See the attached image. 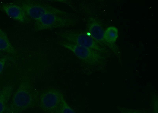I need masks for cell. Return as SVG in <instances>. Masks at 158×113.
<instances>
[{"label": "cell", "mask_w": 158, "mask_h": 113, "mask_svg": "<svg viewBox=\"0 0 158 113\" xmlns=\"http://www.w3.org/2000/svg\"><path fill=\"white\" fill-rule=\"evenodd\" d=\"M12 97L6 113H22L33 107L38 99L29 80L27 79L21 81Z\"/></svg>", "instance_id": "cell-1"}, {"label": "cell", "mask_w": 158, "mask_h": 113, "mask_svg": "<svg viewBox=\"0 0 158 113\" xmlns=\"http://www.w3.org/2000/svg\"><path fill=\"white\" fill-rule=\"evenodd\" d=\"M14 2L22 7L28 17L35 21L49 14L73 17V15L70 13L62 10L48 3L41 1L25 0L16 1Z\"/></svg>", "instance_id": "cell-2"}, {"label": "cell", "mask_w": 158, "mask_h": 113, "mask_svg": "<svg viewBox=\"0 0 158 113\" xmlns=\"http://www.w3.org/2000/svg\"><path fill=\"white\" fill-rule=\"evenodd\" d=\"M59 44L70 51L78 59L91 67H102L105 66L106 59L104 54L89 48L62 41Z\"/></svg>", "instance_id": "cell-3"}, {"label": "cell", "mask_w": 158, "mask_h": 113, "mask_svg": "<svg viewBox=\"0 0 158 113\" xmlns=\"http://www.w3.org/2000/svg\"><path fill=\"white\" fill-rule=\"evenodd\" d=\"M77 22V20L74 17L49 14L35 21V29L39 31L69 28L74 26Z\"/></svg>", "instance_id": "cell-4"}, {"label": "cell", "mask_w": 158, "mask_h": 113, "mask_svg": "<svg viewBox=\"0 0 158 113\" xmlns=\"http://www.w3.org/2000/svg\"><path fill=\"white\" fill-rule=\"evenodd\" d=\"M59 36L65 41L89 48L102 54L108 53L106 48L97 43L88 33L76 30H66L59 32Z\"/></svg>", "instance_id": "cell-5"}, {"label": "cell", "mask_w": 158, "mask_h": 113, "mask_svg": "<svg viewBox=\"0 0 158 113\" xmlns=\"http://www.w3.org/2000/svg\"><path fill=\"white\" fill-rule=\"evenodd\" d=\"M64 98L61 92L57 89H48L42 92L38 97V105L45 112L56 113Z\"/></svg>", "instance_id": "cell-6"}, {"label": "cell", "mask_w": 158, "mask_h": 113, "mask_svg": "<svg viewBox=\"0 0 158 113\" xmlns=\"http://www.w3.org/2000/svg\"><path fill=\"white\" fill-rule=\"evenodd\" d=\"M87 33L97 43L102 47H107L111 49L121 62V53L119 48L113 47L105 42L104 37V30L103 27L98 18L94 16L89 17L87 20Z\"/></svg>", "instance_id": "cell-7"}, {"label": "cell", "mask_w": 158, "mask_h": 113, "mask_svg": "<svg viewBox=\"0 0 158 113\" xmlns=\"http://www.w3.org/2000/svg\"><path fill=\"white\" fill-rule=\"evenodd\" d=\"M0 10L11 19L17 22L23 24H27L31 22V20L22 7L14 2H0Z\"/></svg>", "instance_id": "cell-8"}, {"label": "cell", "mask_w": 158, "mask_h": 113, "mask_svg": "<svg viewBox=\"0 0 158 113\" xmlns=\"http://www.w3.org/2000/svg\"><path fill=\"white\" fill-rule=\"evenodd\" d=\"M13 89V84L8 83L0 90V113H3L6 111Z\"/></svg>", "instance_id": "cell-9"}, {"label": "cell", "mask_w": 158, "mask_h": 113, "mask_svg": "<svg viewBox=\"0 0 158 113\" xmlns=\"http://www.w3.org/2000/svg\"><path fill=\"white\" fill-rule=\"evenodd\" d=\"M118 37V29L116 27L114 26L109 27L104 31V40L107 43L113 47H118L115 44Z\"/></svg>", "instance_id": "cell-10"}, {"label": "cell", "mask_w": 158, "mask_h": 113, "mask_svg": "<svg viewBox=\"0 0 158 113\" xmlns=\"http://www.w3.org/2000/svg\"><path fill=\"white\" fill-rule=\"evenodd\" d=\"M0 51L5 52L10 54L15 53V49L5 32L0 35Z\"/></svg>", "instance_id": "cell-11"}, {"label": "cell", "mask_w": 158, "mask_h": 113, "mask_svg": "<svg viewBox=\"0 0 158 113\" xmlns=\"http://www.w3.org/2000/svg\"><path fill=\"white\" fill-rule=\"evenodd\" d=\"M115 108L120 113H149L146 108H132L122 105H116Z\"/></svg>", "instance_id": "cell-12"}, {"label": "cell", "mask_w": 158, "mask_h": 113, "mask_svg": "<svg viewBox=\"0 0 158 113\" xmlns=\"http://www.w3.org/2000/svg\"><path fill=\"white\" fill-rule=\"evenodd\" d=\"M149 113H158V98L157 94L151 93L150 97Z\"/></svg>", "instance_id": "cell-13"}, {"label": "cell", "mask_w": 158, "mask_h": 113, "mask_svg": "<svg viewBox=\"0 0 158 113\" xmlns=\"http://www.w3.org/2000/svg\"><path fill=\"white\" fill-rule=\"evenodd\" d=\"M56 113H77L70 106L64 98L62 100L60 107Z\"/></svg>", "instance_id": "cell-14"}, {"label": "cell", "mask_w": 158, "mask_h": 113, "mask_svg": "<svg viewBox=\"0 0 158 113\" xmlns=\"http://www.w3.org/2000/svg\"><path fill=\"white\" fill-rule=\"evenodd\" d=\"M8 59L7 56H4L0 58V75L2 73Z\"/></svg>", "instance_id": "cell-15"}, {"label": "cell", "mask_w": 158, "mask_h": 113, "mask_svg": "<svg viewBox=\"0 0 158 113\" xmlns=\"http://www.w3.org/2000/svg\"><path fill=\"white\" fill-rule=\"evenodd\" d=\"M4 32V31L2 30V29L0 28V35H1V34L3 33Z\"/></svg>", "instance_id": "cell-16"}]
</instances>
